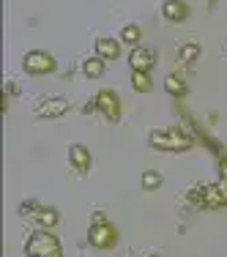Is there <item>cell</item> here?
Wrapping results in <instances>:
<instances>
[{"label":"cell","instance_id":"6da1fadb","mask_svg":"<svg viewBox=\"0 0 227 257\" xmlns=\"http://www.w3.org/2000/svg\"><path fill=\"white\" fill-rule=\"evenodd\" d=\"M153 151H167V154H181V151H189L194 145L192 134L183 132V128H156L148 137Z\"/></svg>","mask_w":227,"mask_h":257},{"label":"cell","instance_id":"7a4b0ae2","mask_svg":"<svg viewBox=\"0 0 227 257\" xmlns=\"http://www.w3.org/2000/svg\"><path fill=\"white\" fill-rule=\"evenodd\" d=\"M25 254L28 257H63L58 235H52L50 230H36L33 235L25 241Z\"/></svg>","mask_w":227,"mask_h":257},{"label":"cell","instance_id":"3957f363","mask_svg":"<svg viewBox=\"0 0 227 257\" xmlns=\"http://www.w3.org/2000/svg\"><path fill=\"white\" fill-rule=\"evenodd\" d=\"M69 109H71V104L66 96H44V99L36 101V118L55 120V118H63Z\"/></svg>","mask_w":227,"mask_h":257},{"label":"cell","instance_id":"277c9868","mask_svg":"<svg viewBox=\"0 0 227 257\" xmlns=\"http://www.w3.org/2000/svg\"><path fill=\"white\" fill-rule=\"evenodd\" d=\"M22 69H25V74H33V77L50 74L55 69V58L44 50H30L25 58H22Z\"/></svg>","mask_w":227,"mask_h":257},{"label":"cell","instance_id":"5b68a950","mask_svg":"<svg viewBox=\"0 0 227 257\" xmlns=\"http://www.w3.org/2000/svg\"><path fill=\"white\" fill-rule=\"evenodd\" d=\"M88 241H90V246H93V249H112L115 243H118V230H115L109 222L90 224Z\"/></svg>","mask_w":227,"mask_h":257},{"label":"cell","instance_id":"8992f818","mask_svg":"<svg viewBox=\"0 0 227 257\" xmlns=\"http://www.w3.org/2000/svg\"><path fill=\"white\" fill-rule=\"evenodd\" d=\"M96 107H99V112L107 120H112V123L121 118V99H118V93L109 90V88H104V90L96 93Z\"/></svg>","mask_w":227,"mask_h":257},{"label":"cell","instance_id":"52a82bcc","mask_svg":"<svg viewBox=\"0 0 227 257\" xmlns=\"http://www.w3.org/2000/svg\"><path fill=\"white\" fill-rule=\"evenodd\" d=\"M90 162H93V159H90V151L85 148L82 143H74L69 148V164H71V170H74V173L85 175L90 170Z\"/></svg>","mask_w":227,"mask_h":257},{"label":"cell","instance_id":"ba28073f","mask_svg":"<svg viewBox=\"0 0 227 257\" xmlns=\"http://www.w3.org/2000/svg\"><path fill=\"white\" fill-rule=\"evenodd\" d=\"M28 208H30V211H33V213H30V219H33V222L39 224L41 230H52L55 224H58V219H60L55 208H47V205H36V203H30Z\"/></svg>","mask_w":227,"mask_h":257},{"label":"cell","instance_id":"9c48e42d","mask_svg":"<svg viewBox=\"0 0 227 257\" xmlns=\"http://www.w3.org/2000/svg\"><path fill=\"white\" fill-rule=\"evenodd\" d=\"M129 63H132V71H151L153 63H156V55L148 47H134L129 52Z\"/></svg>","mask_w":227,"mask_h":257},{"label":"cell","instance_id":"30bf717a","mask_svg":"<svg viewBox=\"0 0 227 257\" xmlns=\"http://www.w3.org/2000/svg\"><path fill=\"white\" fill-rule=\"evenodd\" d=\"M162 17L170 22V25H181L189 17V6L183 0H164L162 3Z\"/></svg>","mask_w":227,"mask_h":257},{"label":"cell","instance_id":"8fae6325","mask_svg":"<svg viewBox=\"0 0 227 257\" xmlns=\"http://www.w3.org/2000/svg\"><path fill=\"white\" fill-rule=\"evenodd\" d=\"M227 208V189L219 186V183H211L205 186V197H202V205L200 208Z\"/></svg>","mask_w":227,"mask_h":257},{"label":"cell","instance_id":"7c38bea8","mask_svg":"<svg viewBox=\"0 0 227 257\" xmlns=\"http://www.w3.org/2000/svg\"><path fill=\"white\" fill-rule=\"evenodd\" d=\"M96 55L101 60H115L121 55V44L115 39H96Z\"/></svg>","mask_w":227,"mask_h":257},{"label":"cell","instance_id":"4fadbf2b","mask_svg":"<svg viewBox=\"0 0 227 257\" xmlns=\"http://www.w3.org/2000/svg\"><path fill=\"white\" fill-rule=\"evenodd\" d=\"M118 39L124 41V44H129V47H140V39H143V28H140L137 22H132V25H126V28L118 33Z\"/></svg>","mask_w":227,"mask_h":257},{"label":"cell","instance_id":"5bb4252c","mask_svg":"<svg viewBox=\"0 0 227 257\" xmlns=\"http://www.w3.org/2000/svg\"><path fill=\"white\" fill-rule=\"evenodd\" d=\"M82 74L88 79H99L104 74V60L99 58V55H93V58L82 60Z\"/></svg>","mask_w":227,"mask_h":257},{"label":"cell","instance_id":"9a60e30c","mask_svg":"<svg viewBox=\"0 0 227 257\" xmlns=\"http://www.w3.org/2000/svg\"><path fill=\"white\" fill-rule=\"evenodd\" d=\"M164 90H167L170 96H178V99H181V96L186 93V79H183L181 74H167V79H164Z\"/></svg>","mask_w":227,"mask_h":257},{"label":"cell","instance_id":"2e32d148","mask_svg":"<svg viewBox=\"0 0 227 257\" xmlns=\"http://www.w3.org/2000/svg\"><path fill=\"white\" fill-rule=\"evenodd\" d=\"M200 52H202V47L197 41H189V44H183L181 50H178V60H181V63H194V60L200 58Z\"/></svg>","mask_w":227,"mask_h":257},{"label":"cell","instance_id":"e0dca14e","mask_svg":"<svg viewBox=\"0 0 227 257\" xmlns=\"http://www.w3.org/2000/svg\"><path fill=\"white\" fill-rule=\"evenodd\" d=\"M132 88L137 90V93H148V90L153 88L148 71H132Z\"/></svg>","mask_w":227,"mask_h":257},{"label":"cell","instance_id":"ac0fdd59","mask_svg":"<svg viewBox=\"0 0 227 257\" xmlns=\"http://www.w3.org/2000/svg\"><path fill=\"white\" fill-rule=\"evenodd\" d=\"M159 186H162V175L153 173V170H145L143 173V189L145 192H153V189H159Z\"/></svg>","mask_w":227,"mask_h":257},{"label":"cell","instance_id":"d6986e66","mask_svg":"<svg viewBox=\"0 0 227 257\" xmlns=\"http://www.w3.org/2000/svg\"><path fill=\"white\" fill-rule=\"evenodd\" d=\"M219 173H222V178H227V156L219 159Z\"/></svg>","mask_w":227,"mask_h":257},{"label":"cell","instance_id":"ffe728a7","mask_svg":"<svg viewBox=\"0 0 227 257\" xmlns=\"http://www.w3.org/2000/svg\"><path fill=\"white\" fill-rule=\"evenodd\" d=\"M101 222H107L104 213H93V216H90V224H101Z\"/></svg>","mask_w":227,"mask_h":257},{"label":"cell","instance_id":"44dd1931","mask_svg":"<svg viewBox=\"0 0 227 257\" xmlns=\"http://www.w3.org/2000/svg\"><path fill=\"white\" fill-rule=\"evenodd\" d=\"M151 257H159V254H151Z\"/></svg>","mask_w":227,"mask_h":257}]
</instances>
